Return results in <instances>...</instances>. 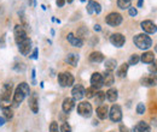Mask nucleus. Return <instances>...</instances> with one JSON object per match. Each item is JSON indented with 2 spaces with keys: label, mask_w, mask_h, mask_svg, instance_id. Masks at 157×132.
Listing matches in <instances>:
<instances>
[{
  "label": "nucleus",
  "mask_w": 157,
  "mask_h": 132,
  "mask_svg": "<svg viewBox=\"0 0 157 132\" xmlns=\"http://www.w3.org/2000/svg\"><path fill=\"white\" fill-rule=\"evenodd\" d=\"M30 93V89H29V85L27 83H21L20 85L16 88L15 93H13V100H12V103H13V107H18L21 103L23 102V100L29 95Z\"/></svg>",
  "instance_id": "obj_1"
},
{
  "label": "nucleus",
  "mask_w": 157,
  "mask_h": 132,
  "mask_svg": "<svg viewBox=\"0 0 157 132\" xmlns=\"http://www.w3.org/2000/svg\"><path fill=\"white\" fill-rule=\"evenodd\" d=\"M11 95H12V84L6 83L2 88V90H1V94H0V106H1V108L10 106Z\"/></svg>",
  "instance_id": "obj_2"
},
{
  "label": "nucleus",
  "mask_w": 157,
  "mask_h": 132,
  "mask_svg": "<svg viewBox=\"0 0 157 132\" xmlns=\"http://www.w3.org/2000/svg\"><path fill=\"white\" fill-rule=\"evenodd\" d=\"M133 42L136 43V46H137L139 49H144V51L147 49V48H150L151 45H152L151 38L149 37L146 34H139L137 36H134Z\"/></svg>",
  "instance_id": "obj_3"
},
{
  "label": "nucleus",
  "mask_w": 157,
  "mask_h": 132,
  "mask_svg": "<svg viewBox=\"0 0 157 132\" xmlns=\"http://www.w3.org/2000/svg\"><path fill=\"white\" fill-rule=\"evenodd\" d=\"M58 82L62 87H71L74 84V76L69 72H63L58 75Z\"/></svg>",
  "instance_id": "obj_4"
},
{
  "label": "nucleus",
  "mask_w": 157,
  "mask_h": 132,
  "mask_svg": "<svg viewBox=\"0 0 157 132\" xmlns=\"http://www.w3.org/2000/svg\"><path fill=\"white\" fill-rule=\"evenodd\" d=\"M78 113L81 116H83V118L91 116V114H92V106H91V103H88V102H81V103H78Z\"/></svg>",
  "instance_id": "obj_5"
},
{
  "label": "nucleus",
  "mask_w": 157,
  "mask_h": 132,
  "mask_svg": "<svg viewBox=\"0 0 157 132\" xmlns=\"http://www.w3.org/2000/svg\"><path fill=\"white\" fill-rule=\"evenodd\" d=\"M105 22H106V24H109L111 27H117L122 23V16L120 13H116V12H111L106 16Z\"/></svg>",
  "instance_id": "obj_6"
},
{
  "label": "nucleus",
  "mask_w": 157,
  "mask_h": 132,
  "mask_svg": "<svg viewBox=\"0 0 157 132\" xmlns=\"http://www.w3.org/2000/svg\"><path fill=\"white\" fill-rule=\"evenodd\" d=\"M13 34H15V41H16L17 45H20V43H22L25 38H28L27 37V33H25V30L23 29L22 25H16V27H15Z\"/></svg>",
  "instance_id": "obj_7"
},
{
  "label": "nucleus",
  "mask_w": 157,
  "mask_h": 132,
  "mask_svg": "<svg viewBox=\"0 0 157 132\" xmlns=\"http://www.w3.org/2000/svg\"><path fill=\"white\" fill-rule=\"evenodd\" d=\"M110 119L114 121V123H118L122 120V111H121V107L117 106V105H114L110 109Z\"/></svg>",
  "instance_id": "obj_8"
},
{
  "label": "nucleus",
  "mask_w": 157,
  "mask_h": 132,
  "mask_svg": "<svg viewBox=\"0 0 157 132\" xmlns=\"http://www.w3.org/2000/svg\"><path fill=\"white\" fill-rule=\"evenodd\" d=\"M141 85L144 87H154L157 85V76L156 75H147L140 79Z\"/></svg>",
  "instance_id": "obj_9"
},
{
  "label": "nucleus",
  "mask_w": 157,
  "mask_h": 132,
  "mask_svg": "<svg viewBox=\"0 0 157 132\" xmlns=\"http://www.w3.org/2000/svg\"><path fill=\"white\" fill-rule=\"evenodd\" d=\"M91 84L93 88L96 89H100L103 85H104V82H103V75H100L98 72L93 73L91 77Z\"/></svg>",
  "instance_id": "obj_10"
},
{
  "label": "nucleus",
  "mask_w": 157,
  "mask_h": 132,
  "mask_svg": "<svg viewBox=\"0 0 157 132\" xmlns=\"http://www.w3.org/2000/svg\"><path fill=\"white\" fill-rule=\"evenodd\" d=\"M140 25H141V29L147 34H154L157 31V27L151 20H144V22H141Z\"/></svg>",
  "instance_id": "obj_11"
},
{
  "label": "nucleus",
  "mask_w": 157,
  "mask_h": 132,
  "mask_svg": "<svg viewBox=\"0 0 157 132\" xmlns=\"http://www.w3.org/2000/svg\"><path fill=\"white\" fill-rule=\"evenodd\" d=\"M124 36L122 35V34H120V33H116V34H113L111 36H110V42L115 46V47H122L123 46V43H124Z\"/></svg>",
  "instance_id": "obj_12"
},
{
  "label": "nucleus",
  "mask_w": 157,
  "mask_h": 132,
  "mask_svg": "<svg viewBox=\"0 0 157 132\" xmlns=\"http://www.w3.org/2000/svg\"><path fill=\"white\" fill-rule=\"evenodd\" d=\"M30 48H32V41L29 38H25L22 43L18 45V49H20L21 54H23V55H28Z\"/></svg>",
  "instance_id": "obj_13"
},
{
  "label": "nucleus",
  "mask_w": 157,
  "mask_h": 132,
  "mask_svg": "<svg viewBox=\"0 0 157 132\" xmlns=\"http://www.w3.org/2000/svg\"><path fill=\"white\" fill-rule=\"evenodd\" d=\"M71 94H73V98L74 100H81L85 96V88L81 84H78V85H75L73 88Z\"/></svg>",
  "instance_id": "obj_14"
},
{
  "label": "nucleus",
  "mask_w": 157,
  "mask_h": 132,
  "mask_svg": "<svg viewBox=\"0 0 157 132\" xmlns=\"http://www.w3.org/2000/svg\"><path fill=\"white\" fill-rule=\"evenodd\" d=\"M74 107H75V100H74V98H70V97L64 98V101H63V103H62V109H63L65 113H69Z\"/></svg>",
  "instance_id": "obj_15"
},
{
  "label": "nucleus",
  "mask_w": 157,
  "mask_h": 132,
  "mask_svg": "<svg viewBox=\"0 0 157 132\" xmlns=\"http://www.w3.org/2000/svg\"><path fill=\"white\" fill-rule=\"evenodd\" d=\"M29 107L32 109L33 113H38L39 112V101H38V96L36 94H32L29 97Z\"/></svg>",
  "instance_id": "obj_16"
},
{
  "label": "nucleus",
  "mask_w": 157,
  "mask_h": 132,
  "mask_svg": "<svg viewBox=\"0 0 157 132\" xmlns=\"http://www.w3.org/2000/svg\"><path fill=\"white\" fill-rule=\"evenodd\" d=\"M114 79H115V77H114L113 71H105V73H104V76H103L104 85H106V87H111V85L114 84Z\"/></svg>",
  "instance_id": "obj_17"
},
{
  "label": "nucleus",
  "mask_w": 157,
  "mask_h": 132,
  "mask_svg": "<svg viewBox=\"0 0 157 132\" xmlns=\"http://www.w3.org/2000/svg\"><path fill=\"white\" fill-rule=\"evenodd\" d=\"M68 41L74 47H82V45H83V41L81 38H78V36H74V34H71V33L68 35Z\"/></svg>",
  "instance_id": "obj_18"
},
{
  "label": "nucleus",
  "mask_w": 157,
  "mask_h": 132,
  "mask_svg": "<svg viewBox=\"0 0 157 132\" xmlns=\"http://www.w3.org/2000/svg\"><path fill=\"white\" fill-rule=\"evenodd\" d=\"M133 132H150V126L145 121H139L133 127Z\"/></svg>",
  "instance_id": "obj_19"
},
{
  "label": "nucleus",
  "mask_w": 157,
  "mask_h": 132,
  "mask_svg": "<svg viewBox=\"0 0 157 132\" xmlns=\"http://www.w3.org/2000/svg\"><path fill=\"white\" fill-rule=\"evenodd\" d=\"M140 60L144 62V64H151L155 61V55L152 52H145L144 54H141Z\"/></svg>",
  "instance_id": "obj_20"
},
{
  "label": "nucleus",
  "mask_w": 157,
  "mask_h": 132,
  "mask_svg": "<svg viewBox=\"0 0 157 132\" xmlns=\"http://www.w3.org/2000/svg\"><path fill=\"white\" fill-rule=\"evenodd\" d=\"M108 114H109V108H108V106H99L98 108H97V115H98L99 119H106V116H108Z\"/></svg>",
  "instance_id": "obj_21"
},
{
  "label": "nucleus",
  "mask_w": 157,
  "mask_h": 132,
  "mask_svg": "<svg viewBox=\"0 0 157 132\" xmlns=\"http://www.w3.org/2000/svg\"><path fill=\"white\" fill-rule=\"evenodd\" d=\"M105 96H106V98H108L110 102H115L118 97L117 90H116V89H114V88H113V89H109V90L106 91Z\"/></svg>",
  "instance_id": "obj_22"
},
{
  "label": "nucleus",
  "mask_w": 157,
  "mask_h": 132,
  "mask_svg": "<svg viewBox=\"0 0 157 132\" xmlns=\"http://www.w3.org/2000/svg\"><path fill=\"white\" fill-rule=\"evenodd\" d=\"M90 60H91L92 62H101V61L104 60V55H103L100 52H93V53H91V55H90Z\"/></svg>",
  "instance_id": "obj_23"
},
{
  "label": "nucleus",
  "mask_w": 157,
  "mask_h": 132,
  "mask_svg": "<svg viewBox=\"0 0 157 132\" xmlns=\"http://www.w3.org/2000/svg\"><path fill=\"white\" fill-rule=\"evenodd\" d=\"M65 61L69 64V65H71V66H76L78 62V54H74V53H71V54H69L67 59H65Z\"/></svg>",
  "instance_id": "obj_24"
},
{
  "label": "nucleus",
  "mask_w": 157,
  "mask_h": 132,
  "mask_svg": "<svg viewBox=\"0 0 157 132\" xmlns=\"http://www.w3.org/2000/svg\"><path fill=\"white\" fill-rule=\"evenodd\" d=\"M128 66H129V65L124 62V64H122V65L118 67V70H117V76H118V77H121V78H122V77H124V76L127 75Z\"/></svg>",
  "instance_id": "obj_25"
},
{
  "label": "nucleus",
  "mask_w": 157,
  "mask_h": 132,
  "mask_svg": "<svg viewBox=\"0 0 157 132\" xmlns=\"http://www.w3.org/2000/svg\"><path fill=\"white\" fill-rule=\"evenodd\" d=\"M116 67V60L115 59H109L105 61V70L106 71H113Z\"/></svg>",
  "instance_id": "obj_26"
},
{
  "label": "nucleus",
  "mask_w": 157,
  "mask_h": 132,
  "mask_svg": "<svg viewBox=\"0 0 157 132\" xmlns=\"http://www.w3.org/2000/svg\"><path fill=\"white\" fill-rule=\"evenodd\" d=\"M1 109H2V112H4V115H5L6 120H10V119L13 118V112H12V109L10 108V106H7V107H2Z\"/></svg>",
  "instance_id": "obj_27"
},
{
  "label": "nucleus",
  "mask_w": 157,
  "mask_h": 132,
  "mask_svg": "<svg viewBox=\"0 0 157 132\" xmlns=\"http://www.w3.org/2000/svg\"><path fill=\"white\" fill-rule=\"evenodd\" d=\"M132 1H133V0H117V5L120 9L124 10V9H128V7L131 6Z\"/></svg>",
  "instance_id": "obj_28"
},
{
  "label": "nucleus",
  "mask_w": 157,
  "mask_h": 132,
  "mask_svg": "<svg viewBox=\"0 0 157 132\" xmlns=\"http://www.w3.org/2000/svg\"><path fill=\"white\" fill-rule=\"evenodd\" d=\"M97 94V89L96 88H93V87H91V88H87L86 90H85V96H87V98H91V97H94Z\"/></svg>",
  "instance_id": "obj_29"
},
{
  "label": "nucleus",
  "mask_w": 157,
  "mask_h": 132,
  "mask_svg": "<svg viewBox=\"0 0 157 132\" xmlns=\"http://www.w3.org/2000/svg\"><path fill=\"white\" fill-rule=\"evenodd\" d=\"M96 103H98V105H100V103H103V101L105 100V93H103V91H98L97 94H96Z\"/></svg>",
  "instance_id": "obj_30"
},
{
  "label": "nucleus",
  "mask_w": 157,
  "mask_h": 132,
  "mask_svg": "<svg viewBox=\"0 0 157 132\" xmlns=\"http://www.w3.org/2000/svg\"><path fill=\"white\" fill-rule=\"evenodd\" d=\"M87 33H88V31H87V29H86L85 27H81V28L78 30V37L82 40V37H85V36L87 35Z\"/></svg>",
  "instance_id": "obj_31"
},
{
  "label": "nucleus",
  "mask_w": 157,
  "mask_h": 132,
  "mask_svg": "<svg viewBox=\"0 0 157 132\" xmlns=\"http://www.w3.org/2000/svg\"><path fill=\"white\" fill-rule=\"evenodd\" d=\"M139 60H140V57L138 54H133L131 57V59H129V64L128 65H137L138 62H139Z\"/></svg>",
  "instance_id": "obj_32"
},
{
  "label": "nucleus",
  "mask_w": 157,
  "mask_h": 132,
  "mask_svg": "<svg viewBox=\"0 0 157 132\" xmlns=\"http://www.w3.org/2000/svg\"><path fill=\"white\" fill-rule=\"evenodd\" d=\"M50 132H59L58 124L56 121H52L51 123V125H50Z\"/></svg>",
  "instance_id": "obj_33"
},
{
  "label": "nucleus",
  "mask_w": 157,
  "mask_h": 132,
  "mask_svg": "<svg viewBox=\"0 0 157 132\" xmlns=\"http://www.w3.org/2000/svg\"><path fill=\"white\" fill-rule=\"evenodd\" d=\"M149 70L152 73H157V60H155L154 62H151V65L149 66Z\"/></svg>",
  "instance_id": "obj_34"
},
{
  "label": "nucleus",
  "mask_w": 157,
  "mask_h": 132,
  "mask_svg": "<svg viewBox=\"0 0 157 132\" xmlns=\"http://www.w3.org/2000/svg\"><path fill=\"white\" fill-rule=\"evenodd\" d=\"M137 113L138 114L145 113V105H144V103H139L137 106Z\"/></svg>",
  "instance_id": "obj_35"
},
{
  "label": "nucleus",
  "mask_w": 157,
  "mask_h": 132,
  "mask_svg": "<svg viewBox=\"0 0 157 132\" xmlns=\"http://www.w3.org/2000/svg\"><path fill=\"white\" fill-rule=\"evenodd\" d=\"M60 132H71V127H70V125L69 124H63L62 125V127H60Z\"/></svg>",
  "instance_id": "obj_36"
},
{
  "label": "nucleus",
  "mask_w": 157,
  "mask_h": 132,
  "mask_svg": "<svg viewBox=\"0 0 157 132\" xmlns=\"http://www.w3.org/2000/svg\"><path fill=\"white\" fill-rule=\"evenodd\" d=\"M87 12H88L90 15L94 12V9H93V1H88V4H87Z\"/></svg>",
  "instance_id": "obj_37"
},
{
  "label": "nucleus",
  "mask_w": 157,
  "mask_h": 132,
  "mask_svg": "<svg viewBox=\"0 0 157 132\" xmlns=\"http://www.w3.org/2000/svg\"><path fill=\"white\" fill-rule=\"evenodd\" d=\"M93 9H94V12H96V13H100V11H101L100 4L96 2V1H93Z\"/></svg>",
  "instance_id": "obj_38"
},
{
  "label": "nucleus",
  "mask_w": 157,
  "mask_h": 132,
  "mask_svg": "<svg viewBox=\"0 0 157 132\" xmlns=\"http://www.w3.org/2000/svg\"><path fill=\"white\" fill-rule=\"evenodd\" d=\"M137 13H138V11H137V9H134V7H129V15L131 16H137Z\"/></svg>",
  "instance_id": "obj_39"
},
{
  "label": "nucleus",
  "mask_w": 157,
  "mask_h": 132,
  "mask_svg": "<svg viewBox=\"0 0 157 132\" xmlns=\"http://www.w3.org/2000/svg\"><path fill=\"white\" fill-rule=\"evenodd\" d=\"M56 2H57V6L62 7V6H64V4H65V0H57Z\"/></svg>",
  "instance_id": "obj_40"
},
{
  "label": "nucleus",
  "mask_w": 157,
  "mask_h": 132,
  "mask_svg": "<svg viewBox=\"0 0 157 132\" xmlns=\"http://www.w3.org/2000/svg\"><path fill=\"white\" fill-rule=\"evenodd\" d=\"M120 131L121 132H129V130H128L124 125H121V126H120Z\"/></svg>",
  "instance_id": "obj_41"
},
{
  "label": "nucleus",
  "mask_w": 157,
  "mask_h": 132,
  "mask_svg": "<svg viewBox=\"0 0 157 132\" xmlns=\"http://www.w3.org/2000/svg\"><path fill=\"white\" fill-rule=\"evenodd\" d=\"M38 58V49H34V53H33V59H36Z\"/></svg>",
  "instance_id": "obj_42"
},
{
  "label": "nucleus",
  "mask_w": 157,
  "mask_h": 132,
  "mask_svg": "<svg viewBox=\"0 0 157 132\" xmlns=\"http://www.w3.org/2000/svg\"><path fill=\"white\" fill-rule=\"evenodd\" d=\"M5 124V119L4 118H0V126H2Z\"/></svg>",
  "instance_id": "obj_43"
},
{
  "label": "nucleus",
  "mask_w": 157,
  "mask_h": 132,
  "mask_svg": "<svg viewBox=\"0 0 157 132\" xmlns=\"http://www.w3.org/2000/svg\"><path fill=\"white\" fill-rule=\"evenodd\" d=\"M94 30H96V31H100V25H98V24L94 25Z\"/></svg>",
  "instance_id": "obj_44"
},
{
  "label": "nucleus",
  "mask_w": 157,
  "mask_h": 132,
  "mask_svg": "<svg viewBox=\"0 0 157 132\" xmlns=\"http://www.w3.org/2000/svg\"><path fill=\"white\" fill-rule=\"evenodd\" d=\"M141 5H143V0H139V1H138V6H139V7H140V6H141Z\"/></svg>",
  "instance_id": "obj_45"
},
{
  "label": "nucleus",
  "mask_w": 157,
  "mask_h": 132,
  "mask_svg": "<svg viewBox=\"0 0 157 132\" xmlns=\"http://www.w3.org/2000/svg\"><path fill=\"white\" fill-rule=\"evenodd\" d=\"M67 1H68V2H73L74 0H67Z\"/></svg>",
  "instance_id": "obj_46"
},
{
  "label": "nucleus",
  "mask_w": 157,
  "mask_h": 132,
  "mask_svg": "<svg viewBox=\"0 0 157 132\" xmlns=\"http://www.w3.org/2000/svg\"><path fill=\"white\" fill-rule=\"evenodd\" d=\"M156 52H157V46H156Z\"/></svg>",
  "instance_id": "obj_47"
}]
</instances>
